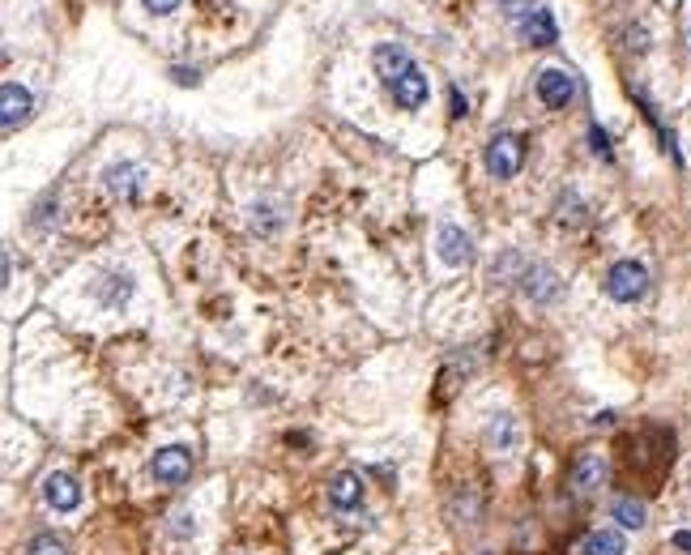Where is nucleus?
<instances>
[{"label": "nucleus", "instance_id": "1", "mask_svg": "<svg viewBox=\"0 0 691 555\" xmlns=\"http://www.w3.org/2000/svg\"><path fill=\"white\" fill-rule=\"evenodd\" d=\"M602 287L615 304H636V299H645V291H649V269H645V261L623 257V261H615L606 269Z\"/></svg>", "mask_w": 691, "mask_h": 555}, {"label": "nucleus", "instance_id": "2", "mask_svg": "<svg viewBox=\"0 0 691 555\" xmlns=\"http://www.w3.org/2000/svg\"><path fill=\"white\" fill-rule=\"evenodd\" d=\"M482 163H487V176L491 180H512L525 163V141L517 133H495L487 141V154H482Z\"/></svg>", "mask_w": 691, "mask_h": 555}, {"label": "nucleus", "instance_id": "3", "mask_svg": "<svg viewBox=\"0 0 691 555\" xmlns=\"http://www.w3.org/2000/svg\"><path fill=\"white\" fill-rule=\"evenodd\" d=\"M30 116H35V94H30V86H22V82L0 86V129L13 137L18 129H26Z\"/></svg>", "mask_w": 691, "mask_h": 555}, {"label": "nucleus", "instance_id": "4", "mask_svg": "<svg viewBox=\"0 0 691 555\" xmlns=\"http://www.w3.org/2000/svg\"><path fill=\"white\" fill-rule=\"evenodd\" d=\"M150 474H154V483H163V487H184L192 479V453L184 444H167V449H158L150 457Z\"/></svg>", "mask_w": 691, "mask_h": 555}, {"label": "nucleus", "instance_id": "5", "mask_svg": "<svg viewBox=\"0 0 691 555\" xmlns=\"http://www.w3.org/2000/svg\"><path fill=\"white\" fill-rule=\"evenodd\" d=\"M517 287H521V295L529 299V304H555L559 291H564V282H559V274L551 265L534 261V265H525V274H521Z\"/></svg>", "mask_w": 691, "mask_h": 555}, {"label": "nucleus", "instance_id": "6", "mask_svg": "<svg viewBox=\"0 0 691 555\" xmlns=\"http://www.w3.org/2000/svg\"><path fill=\"white\" fill-rule=\"evenodd\" d=\"M372 69H376V77L384 86H393L414 69V56H410L406 43H376L372 47Z\"/></svg>", "mask_w": 691, "mask_h": 555}, {"label": "nucleus", "instance_id": "7", "mask_svg": "<svg viewBox=\"0 0 691 555\" xmlns=\"http://www.w3.org/2000/svg\"><path fill=\"white\" fill-rule=\"evenodd\" d=\"M436 252H440V261L444 265H470L474 261V240H470V231L457 227V222H440V231H436Z\"/></svg>", "mask_w": 691, "mask_h": 555}, {"label": "nucleus", "instance_id": "8", "mask_svg": "<svg viewBox=\"0 0 691 555\" xmlns=\"http://www.w3.org/2000/svg\"><path fill=\"white\" fill-rule=\"evenodd\" d=\"M534 86H538V99L551 107V111H564L576 99V77L568 69H542Z\"/></svg>", "mask_w": 691, "mask_h": 555}, {"label": "nucleus", "instance_id": "9", "mask_svg": "<svg viewBox=\"0 0 691 555\" xmlns=\"http://www.w3.org/2000/svg\"><path fill=\"white\" fill-rule=\"evenodd\" d=\"M43 504H47V509H56V513H73L77 504H82V487H77L73 474L52 470L43 479Z\"/></svg>", "mask_w": 691, "mask_h": 555}, {"label": "nucleus", "instance_id": "10", "mask_svg": "<svg viewBox=\"0 0 691 555\" xmlns=\"http://www.w3.org/2000/svg\"><path fill=\"white\" fill-rule=\"evenodd\" d=\"M606 474H610V462L602 453H581L572 462V487L581 491V496H593L598 487H606Z\"/></svg>", "mask_w": 691, "mask_h": 555}, {"label": "nucleus", "instance_id": "11", "mask_svg": "<svg viewBox=\"0 0 691 555\" xmlns=\"http://www.w3.org/2000/svg\"><path fill=\"white\" fill-rule=\"evenodd\" d=\"M329 504L337 513H355L363 504V479L355 470H337L329 479Z\"/></svg>", "mask_w": 691, "mask_h": 555}, {"label": "nucleus", "instance_id": "12", "mask_svg": "<svg viewBox=\"0 0 691 555\" xmlns=\"http://www.w3.org/2000/svg\"><path fill=\"white\" fill-rule=\"evenodd\" d=\"M389 94H393V103L401 107V111H419L423 103H427V94H431V86H427V73L414 65L406 77H401V82H393L389 86Z\"/></svg>", "mask_w": 691, "mask_h": 555}, {"label": "nucleus", "instance_id": "13", "mask_svg": "<svg viewBox=\"0 0 691 555\" xmlns=\"http://www.w3.org/2000/svg\"><path fill=\"white\" fill-rule=\"evenodd\" d=\"M94 299H99L103 308H124L128 299H133V274H124V269H107V274L94 282Z\"/></svg>", "mask_w": 691, "mask_h": 555}, {"label": "nucleus", "instance_id": "14", "mask_svg": "<svg viewBox=\"0 0 691 555\" xmlns=\"http://www.w3.org/2000/svg\"><path fill=\"white\" fill-rule=\"evenodd\" d=\"M103 188L116 201H133L141 193V167L137 163H111L103 171Z\"/></svg>", "mask_w": 691, "mask_h": 555}, {"label": "nucleus", "instance_id": "15", "mask_svg": "<svg viewBox=\"0 0 691 555\" xmlns=\"http://www.w3.org/2000/svg\"><path fill=\"white\" fill-rule=\"evenodd\" d=\"M487 449L491 453H500V457H512L521 449V427H517V419L512 415H491V423H487Z\"/></svg>", "mask_w": 691, "mask_h": 555}, {"label": "nucleus", "instance_id": "16", "mask_svg": "<svg viewBox=\"0 0 691 555\" xmlns=\"http://www.w3.org/2000/svg\"><path fill=\"white\" fill-rule=\"evenodd\" d=\"M517 26H521V35L534 43V47H551V43H555V18H551V9L538 5V9L529 13V18H521Z\"/></svg>", "mask_w": 691, "mask_h": 555}, {"label": "nucleus", "instance_id": "17", "mask_svg": "<svg viewBox=\"0 0 691 555\" xmlns=\"http://www.w3.org/2000/svg\"><path fill=\"white\" fill-rule=\"evenodd\" d=\"M610 517H615L623 530H645L649 509H645V500H636V496H619L615 504H610Z\"/></svg>", "mask_w": 691, "mask_h": 555}, {"label": "nucleus", "instance_id": "18", "mask_svg": "<svg viewBox=\"0 0 691 555\" xmlns=\"http://www.w3.org/2000/svg\"><path fill=\"white\" fill-rule=\"evenodd\" d=\"M581 555H628V543L619 530H593L581 543Z\"/></svg>", "mask_w": 691, "mask_h": 555}, {"label": "nucleus", "instance_id": "19", "mask_svg": "<svg viewBox=\"0 0 691 555\" xmlns=\"http://www.w3.org/2000/svg\"><path fill=\"white\" fill-rule=\"evenodd\" d=\"M248 222H252V231L273 235L286 218H282V205H273V201H252V205H248Z\"/></svg>", "mask_w": 691, "mask_h": 555}, {"label": "nucleus", "instance_id": "20", "mask_svg": "<svg viewBox=\"0 0 691 555\" xmlns=\"http://www.w3.org/2000/svg\"><path fill=\"white\" fill-rule=\"evenodd\" d=\"M525 257L521 252H504V257H495V265H491V278L495 282H504V287H517L521 282V274H525Z\"/></svg>", "mask_w": 691, "mask_h": 555}, {"label": "nucleus", "instance_id": "21", "mask_svg": "<svg viewBox=\"0 0 691 555\" xmlns=\"http://www.w3.org/2000/svg\"><path fill=\"white\" fill-rule=\"evenodd\" d=\"M555 218L564 222V227H576V222H585V201L576 197L572 188H568V193H559V201H555Z\"/></svg>", "mask_w": 691, "mask_h": 555}, {"label": "nucleus", "instance_id": "22", "mask_svg": "<svg viewBox=\"0 0 691 555\" xmlns=\"http://www.w3.org/2000/svg\"><path fill=\"white\" fill-rule=\"evenodd\" d=\"M26 555H69V543H64L60 534L47 530V534H35V538H30V543H26Z\"/></svg>", "mask_w": 691, "mask_h": 555}, {"label": "nucleus", "instance_id": "23", "mask_svg": "<svg viewBox=\"0 0 691 555\" xmlns=\"http://www.w3.org/2000/svg\"><path fill=\"white\" fill-rule=\"evenodd\" d=\"M500 9H504V18L521 22V18H529V13L538 9V0H500Z\"/></svg>", "mask_w": 691, "mask_h": 555}, {"label": "nucleus", "instance_id": "24", "mask_svg": "<svg viewBox=\"0 0 691 555\" xmlns=\"http://www.w3.org/2000/svg\"><path fill=\"white\" fill-rule=\"evenodd\" d=\"M141 9H146L150 18H167V13L180 9V0H141Z\"/></svg>", "mask_w": 691, "mask_h": 555}, {"label": "nucleus", "instance_id": "25", "mask_svg": "<svg viewBox=\"0 0 691 555\" xmlns=\"http://www.w3.org/2000/svg\"><path fill=\"white\" fill-rule=\"evenodd\" d=\"M192 530H197V521H192V513H175V517H171V534H175V538H188Z\"/></svg>", "mask_w": 691, "mask_h": 555}, {"label": "nucleus", "instance_id": "26", "mask_svg": "<svg viewBox=\"0 0 691 555\" xmlns=\"http://www.w3.org/2000/svg\"><path fill=\"white\" fill-rule=\"evenodd\" d=\"M171 77H175V86H197V82H201V69L175 65V69H171Z\"/></svg>", "mask_w": 691, "mask_h": 555}, {"label": "nucleus", "instance_id": "27", "mask_svg": "<svg viewBox=\"0 0 691 555\" xmlns=\"http://www.w3.org/2000/svg\"><path fill=\"white\" fill-rule=\"evenodd\" d=\"M448 103H453V116L461 120V116H465V99H461V90H457V86L448 90Z\"/></svg>", "mask_w": 691, "mask_h": 555}, {"label": "nucleus", "instance_id": "28", "mask_svg": "<svg viewBox=\"0 0 691 555\" xmlns=\"http://www.w3.org/2000/svg\"><path fill=\"white\" fill-rule=\"evenodd\" d=\"M47 222H52V201H43V205H39V218H35V227H47Z\"/></svg>", "mask_w": 691, "mask_h": 555}, {"label": "nucleus", "instance_id": "29", "mask_svg": "<svg viewBox=\"0 0 691 555\" xmlns=\"http://www.w3.org/2000/svg\"><path fill=\"white\" fill-rule=\"evenodd\" d=\"M593 141H598V146H593L598 154H610V141H606V133H602V129H593Z\"/></svg>", "mask_w": 691, "mask_h": 555}, {"label": "nucleus", "instance_id": "30", "mask_svg": "<svg viewBox=\"0 0 691 555\" xmlns=\"http://www.w3.org/2000/svg\"><path fill=\"white\" fill-rule=\"evenodd\" d=\"M674 547H679V551H691V534L679 530V534H674Z\"/></svg>", "mask_w": 691, "mask_h": 555}, {"label": "nucleus", "instance_id": "31", "mask_svg": "<svg viewBox=\"0 0 691 555\" xmlns=\"http://www.w3.org/2000/svg\"><path fill=\"white\" fill-rule=\"evenodd\" d=\"M593 423H598V427H610V423H615V410H602V415H593Z\"/></svg>", "mask_w": 691, "mask_h": 555}, {"label": "nucleus", "instance_id": "32", "mask_svg": "<svg viewBox=\"0 0 691 555\" xmlns=\"http://www.w3.org/2000/svg\"><path fill=\"white\" fill-rule=\"evenodd\" d=\"M687 52H691V26H687Z\"/></svg>", "mask_w": 691, "mask_h": 555}]
</instances>
